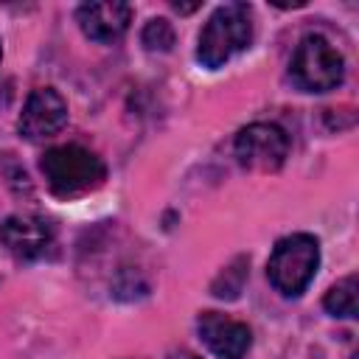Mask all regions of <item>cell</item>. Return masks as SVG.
<instances>
[{
    "mask_svg": "<svg viewBox=\"0 0 359 359\" xmlns=\"http://www.w3.org/2000/svg\"><path fill=\"white\" fill-rule=\"evenodd\" d=\"M252 42V8L247 3L219 6L205 22L196 45V59L216 70L236 53L247 50Z\"/></svg>",
    "mask_w": 359,
    "mask_h": 359,
    "instance_id": "obj_1",
    "label": "cell"
},
{
    "mask_svg": "<svg viewBox=\"0 0 359 359\" xmlns=\"http://www.w3.org/2000/svg\"><path fill=\"white\" fill-rule=\"evenodd\" d=\"M39 168H42L48 188L65 199L81 196V194L98 188L107 177V165L101 163V157L76 143L48 149L39 160Z\"/></svg>",
    "mask_w": 359,
    "mask_h": 359,
    "instance_id": "obj_2",
    "label": "cell"
},
{
    "mask_svg": "<svg viewBox=\"0 0 359 359\" xmlns=\"http://www.w3.org/2000/svg\"><path fill=\"white\" fill-rule=\"evenodd\" d=\"M289 79L303 93H328L342 84L345 59L325 36L309 34L297 42V48L292 53Z\"/></svg>",
    "mask_w": 359,
    "mask_h": 359,
    "instance_id": "obj_3",
    "label": "cell"
},
{
    "mask_svg": "<svg viewBox=\"0 0 359 359\" xmlns=\"http://www.w3.org/2000/svg\"><path fill=\"white\" fill-rule=\"evenodd\" d=\"M317 266H320L317 238L309 233H292L275 244L266 261V278L280 294L297 297L311 283Z\"/></svg>",
    "mask_w": 359,
    "mask_h": 359,
    "instance_id": "obj_4",
    "label": "cell"
},
{
    "mask_svg": "<svg viewBox=\"0 0 359 359\" xmlns=\"http://www.w3.org/2000/svg\"><path fill=\"white\" fill-rule=\"evenodd\" d=\"M289 137L275 123H250L236 135V157L252 171H278L286 163Z\"/></svg>",
    "mask_w": 359,
    "mask_h": 359,
    "instance_id": "obj_5",
    "label": "cell"
},
{
    "mask_svg": "<svg viewBox=\"0 0 359 359\" xmlns=\"http://www.w3.org/2000/svg\"><path fill=\"white\" fill-rule=\"evenodd\" d=\"M67 123V101L53 87H36L17 121V129L28 140H45L62 132Z\"/></svg>",
    "mask_w": 359,
    "mask_h": 359,
    "instance_id": "obj_6",
    "label": "cell"
},
{
    "mask_svg": "<svg viewBox=\"0 0 359 359\" xmlns=\"http://www.w3.org/2000/svg\"><path fill=\"white\" fill-rule=\"evenodd\" d=\"M196 331L205 348L219 359H244L252 345L250 328L219 311H202L196 320Z\"/></svg>",
    "mask_w": 359,
    "mask_h": 359,
    "instance_id": "obj_7",
    "label": "cell"
},
{
    "mask_svg": "<svg viewBox=\"0 0 359 359\" xmlns=\"http://www.w3.org/2000/svg\"><path fill=\"white\" fill-rule=\"evenodd\" d=\"M53 241V227L42 216H8L0 224V244L20 261L45 255Z\"/></svg>",
    "mask_w": 359,
    "mask_h": 359,
    "instance_id": "obj_8",
    "label": "cell"
},
{
    "mask_svg": "<svg viewBox=\"0 0 359 359\" xmlns=\"http://www.w3.org/2000/svg\"><path fill=\"white\" fill-rule=\"evenodd\" d=\"M76 20L93 42H115L129 28L132 8L126 3H84L79 6Z\"/></svg>",
    "mask_w": 359,
    "mask_h": 359,
    "instance_id": "obj_9",
    "label": "cell"
},
{
    "mask_svg": "<svg viewBox=\"0 0 359 359\" xmlns=\"http://www.w3.org/2000/svg\"><path fill=\"white\" fill-rule=\"evenodd\" d=\"M323 306L331 317H348L353 320L359 314V278L356 275H348L342 280H337L325 297H323Z\"/></svg>",
    "mask_w": 359,
    "mask_h": 359,
    "instance_id": "obj_10",
    "label": "cell"
},
{
    "mask_svg": "<svg viewBox=\"0 0 359 359\" xmlns=\"http://www.w3.org/2000/svg\"><path fill=\"white\" fill-rule=\"evenodd\" d=\"M140 42H143L146 50H151V53H165V50H171V45H174V28H171V22H168L165 17H151V20L143 25V31H140Z\"/></svg>",
    "mask_w": 359,
    "mask_h": 359,
    "instance_id": "obj_11",
    "label": "cell"
},
{
    "mask_svg": "<svg viewBox=\"0 0 359 359\" xmlns=\"http://www.w3.org/2000/svg\"><path fill=\"white\" fill-rule=\"evenodd\" d=\"M247 261L244 258H238L233 266H227L224 269V275L213 283V294L216 297H238V292H241V283H244V275H247Z\"/></svg>",
    "mask_w": 359,
    "mask_h": 359,
    "instance_id": "obj_12",
    "label": "cell"
},
{
    "mask_svg": "<svg viewBox=\"0 0 359 359\" xmlns=\"http://www.w3.org/2000/svg\"><path fill=\"white\" fill-rule=\"evenodd\" d=\"M171 359H196L194 353H177V356H171Z\"/></svg>",
    "mask_w": 359,
    "mask_h": 359,
    "instance_id": "obj_13",
    "label": "cell"
},
{
    "mask_svg": "<svg viewBox=\"0 0 359 359\" xmlns=\"http://www.w3.org/2000/svg\"><path fill=\"white\" fill-rule=\"evenodd\" d=\"M0 56H3V48H0Z\"/></svg>",
    "mask_w": 359,
    "mask_h": 359,
    "instance_id": "obj_14",
    "label": "cell"
}]
</instances>
